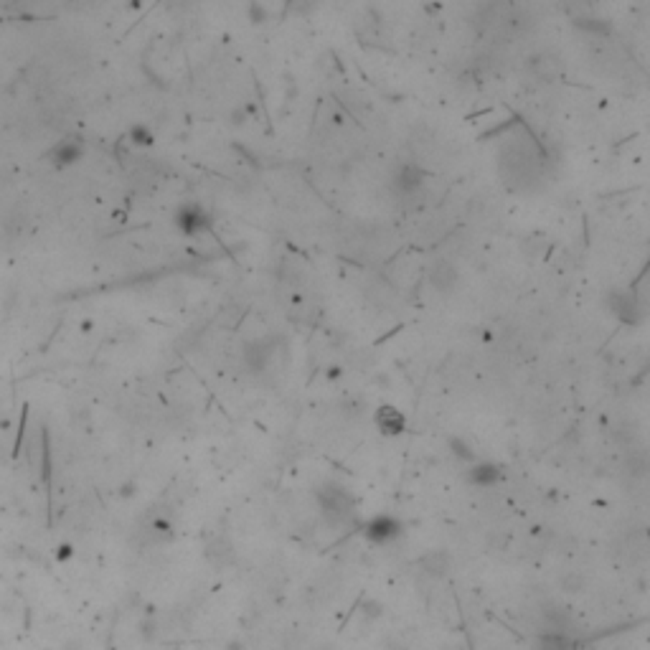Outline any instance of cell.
<instances>
[{
    "label": "cell",
    "mask_w": 650,
    "mask_h": 650,
    "mask_svg": "<svg viewBox=\"0 0 650 650\" xmlns=\"http://www.w3.org/2000/svg\"><path fill=\"white\" fill-rule=\"evenodd\" d=\"M82 152H84V147L79 145V140H61L59 145L49 152V158L54 160V165H59V168H67V165H74L82 158Z\"/></svg>",
    "instance_id": "9c48e42d"
},
{
    "label": "cell",
    "mask_w": 650,
    "mask_h": 650,
    "mask_svg": "<svg viewBox=\"0 0 650 650\" xmlns=\"http://www.w3.org/2000/svg\"><path fill=\"white\" fill-rule=\"evenodd\" d=\"M399 534H401L399 521H394L391 516L371 518V521L366 523V529H364V536L369 541H374V544H386V541L396 539Z\"/></svg>",
    "instance_id": "5b68a950"
},
{
    "label": "cell",
    "mask_w": 650,
    "mask_h": 650,
    "mask_svg": "<svg viewBox=\"0 0 650 650\" xmlns=\"http://www.w3.org/2000/svg\"><path fill=\"white\" fill-rule=\"evenodd\" d=\"M610 310L620 318L622 323H638V305L630 292H612L610 295Z\"/></svg>",
    "instance_id": "52a82bcc"
},
{
    "label": "cell",
    "mask_w": 650,
    "mask_h": 650,
    "mask_svg": "<svg viewBox=\"0 0 650 650\" xmlns=\"http://www.w3.org/2000/svg\"><path fill=\"white\" fill-rule=\"evenodd\" d=\"M130 140H133L135 145H150L152 133L147 128H142V125H135V128L130 130Z\"/></svg>",
    "instance_id": "7c38bea8"
},
{
    "label": "cell",
    "mask_w": 650,
    "mask_h": 650,
    "mask_svg": "<svg viewBox=\"0 0 650 650\" xmlns=\"http://www.w3.org/2000/svg\"><path fill=\"white\" fill-rule=\"evenodd\" d=\"M450 444H452V452H455L457 457H462V460H473V450H470V444H465L462 439H457V437H452Z\"/></svg>",
    "instance_id": "4fadbf2b"
},
{
    "label": "cell",
    "mask_w": 650,
    "mask_h": 650,
    "mask_svg": "<svg viewBox=\"0 0 650 650\" xmlns=\"http://www.w3.org/2000/svg\"><path fill=\"white\" fill-rule=\"evenodd\" d=\"M176 226L183 231V234L194 237V234L206 231L208 226H211V219H208V213L201 206H196V203H183V206L176 211Z\"/></svg>",
    "instance_id": "3957f363"
},
{
    "label": "cell",
    "mask_w": 650,
    "mask_h": 650,
    "mask_svg": "<svg viewBox=\"0 0 650 650\" xmlns=\"http://www.w3.org/2000/svg\"><path fill=\"white\" fill-rule=\"evenodd\" d=\"M269 353H272V343L269 340H254L244 348V364L250 371H262L267 366Z\"/></svg>",
    "instance_id": "ba28073f"
},
{
    "label": "cell",
    "mask_w": 650,
    "mask_h": 650,
    "mask_svg": "<svg viewBox=\"0 0 650 650\" xmlns=\"http://www.w3.org/2000/svg\"><path fill=\"white\" fill-rule=\"evenodd\" d=\"M425 569L430 571V574H444V571L450 569V556L444 551H432L425 556Z\"/></svg>",
    "instance_id": "8fae6325"
},
{
    "label": "cell",
    "mask_w": 650,
    "mask_h": 650,
    "mask_svg": "<svg viewBox=\"0 0 650 650\" xmlns=\"http://www.w3.org/2000/svg\"><path fill=\"white\" fill-rule=\"evenodd\" d=\"M500 478V470L498 465H491V462H481V465H473L468 473V481L475 483V486H493V483Z\"/></svg>",
    "instance_id": "30bf717a"
},
{
    "label": "cell",
    "mask_w": 650,
    "mask_h": 650,
    "mask_svg": "<svg viewBox=\"0 0 650 650\" xmlns=\"http://www.w3.org/2000/svg\"><path fill=\"white\" fill-rule=\"evenodd\" d=\"M425 186V170L414 163H401L391 178V189L399 196H412Z\"/></svg>",
    "instance_id": "7a4b0ae2"
},
{
    "label": "cell",
    "mask_w": 650,
    "mask_h": 650,
    "mask_svg": "<svg viewBox=\"0 0 650 650\" xmlns=\"http://www.w3.org/2000/svg\"><path fill=\"white\" fill-rule=\"evenodd\" d=\"M374 422H376V427H379L381 435H401L404 427H407V417H404V414H401L396 407H391V404L379 407Z\"/></svg>",
    "instance_id": "8992f818"
},
{
    "label": "cell",
    "mask_w": 650,
    "mask_h": 650,
    "mask_svg": "<svg viewBox=\"0 0 650 650\" xmlns=\"http://www.w3.org/2000/svg\"><path fill=\"white\" fill-rule=\"evenodd\" d=\"M318 503H320L323 513L330 518H348L356 508V500L343 486L335 483H325L318 488Z\"/></svg>",
    "instance_id": "6da1fadb"
},
{
    "label": "cell",
    "mask_w": 650,
    "mask_h": 650,
    "mask_svg": "<svg viewBox=\"0 0 650 650\" xmlns=\"http://www.w3.org/2000/svg\"><path fill=\"white\" fill-rule=\"evenodd\" d=\"M427 280H430V285L437 292H444V295H447V292L455 290L457 282H460V272H457V267L450 259H437L430 267V272H427Z\"/></svg>",
    "instance_id": "277c9868"
}]
</instances>
